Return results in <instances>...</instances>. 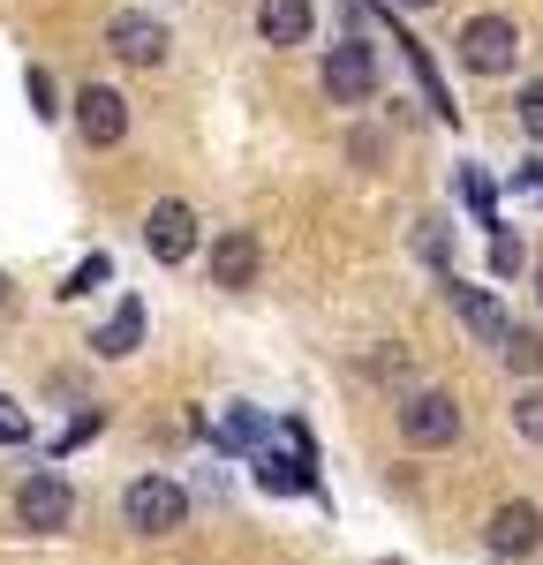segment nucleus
<instances>
[{
    "instance_id": "f257e3e1",
    "label": "nucleus",
    "mask_w": 543,
    "mask_h": 565,
    "mask_svg": "<svg viewBox=\"0 0 543 565\" xmlns=\"http://www.w3.org/2000/svg\"><path fill=\"white\" fill-rule=\"evenodd\" d=\"M121 521H129L136 535H174V527L189 521V490H181L174 476H136L129 490H121Z\"/></svg>"
},
{
    "instance_id": "f03ea898",
    "label": "nucleus",
    "mask_w": 543,
    "mask_h": 565,
    "mask_svg": "<svg viewBox=\"0 0 543 565\" xmlns=\"http://www.w3.org/2000/svg\"><path fill=\"white\" fill-rule=\"evenodd\" d=\"M453 45H460V68H468V76H505V68L521 61V31H513V15H468Z\"/></svg>"
},
{
    "instance_id": "7ed1b4c3",
    "label": "nucleus",
    "mask_w": 543,
    "mask_h": 565,
    "mask_svg": "<svg viewBox=\"0 0 543 565\" xmlns=\"http://www.w3.org/2000/svg\"><path fill=\"white\" fill-rule=\"evenodd\" d=\"M317 84H324V98H332V106H370V90H377V45H362V39L324 45Z\"/></svg>"
},
{
    "instance_id": "20e7f679",
    "label": "nucleus",
    "mask_w": 543,
    "mask_h": 565,
    "mask_svg": "<svg viewBox=\"0 0 543 565\" xmlns=\"http://www.w3.org/2000/svg\"><path fill=\"white\" fill-rule=\"evenodd\" d=\"M401 437L415 445V452H438V445H453L460 437V399L453 392H407L401 399Z\"/></svg>"
},
{
    "instance_id": "39448f33",
    "label": "nucleus",
    "mask_w": 543,
    "mask_h": 565,
    "mask_svg": "<svg viewBox=\"0 0 543 565\" xmlns=\"http://www.w3.org/2000/svg\"><path fill=\"white\" fill-rule=\"evenodd\" d=\"M68 521H76V490H68V476H23L15 482V527L61 535Z\"/></svg>"
},
{
    "instance_id": "423d86ee",
    "label": "nucleus",
    "mask_w": 543,
    "mask_h": 565,
    "mask_svg": "<svg viewBox=\"0 0 543 565\" xmlns=\"http://www.w3.org/2000/svg\"><path fill=\"white\" fill-rule=\"evenodd\" d=\"M106 45H114V61H129V68H159L167 61V23L159 15H143V8H121L114 23H106Z\"/></svg>"
},
{
    "instance_id": "0eeeda50",
    "label": "nucleus",
    "mask_w": 543,
    "mask_h": 565,
    "mask_svg": "<svg viewBox=\"0 0 543 565\" xmlns=\"http://www.w3.org/2000/svg\"><path fill=\"white\" fill-rule=\"evenodd\" d=\"M76 136H84L91 151L121 143V136H129V98H121L114 84H84L76 90Z\"/></svg>"
},
{
    "instance_id": "6e6552de",
    "label": "nucleus",
    "mask_w": 543,
    "mask_h": 565,
    "mask_svg": "<svg viewBox=\"0 0 543 565\" xmlns=\"http://www.w3.org/2000/svg\"><path fill=\"white\" fill-rule=\"evenodd\" d=\"M143 249L159 264H189V249H196V212H189L181 196H159V204L143 212Z\"/></svg>"
},
{
    "instance_id": "1a4fd4ad",
    "label": "nucleus",
    "mask_w": 543,
    "mask_h": 565,
    "mask_svg": "<svg viewBox=\"0 0 543 565\" xmlns=\"http://www.w3.org/2000/svg\"><path fill=\"white\" fill-rule=\"evenodd\" d=\"M257 271H265L257 234H249V226H226L220 242H212V287H226V295H249V287H257Z\"/></svg>"
},
{
    "instance_id": "9d476101",
    "label": "nucleus",
    "mask_w": 543,
    "mask_h": 565,
    "mask_svg": "<svg viewBox=\"0 0 543 565\" xmlns=\"http://www.w3.org/2000/svg\"><path fill=\"white\" fill-rule=\"evenodd\" d=\"M446 295H453V317L468 324L476 348H498V340L513 332V317H505V302H498L491 287H460V279H446Z\"/></svg>"
},
{
    "instance_id": "9b49d317",
    "label": "nucleus",
    "mask_w": 543,
    "mask_h": 565,
    "mask_svg": "<svg viewBox=\"0 0 543 565\" xmlns=\"http://www.w3.org/2000/svg\"><path fill=\"white\" fill-rule=\"evenodd\" d=\"M483 543H491L498 558H529V551L543 543V513L529 505V498H505L491 521H483Z\"/></svg>"
},
{
    "instance_id": "f8f14e48",
    "label": "nucleus",
    "mask_w": 543,
    "mask_h": 565,
    "mask_svg": "<svg viewBox=\"0 0 543 565\" xmlns=\"http://www.w3.org/2000/svg\"><path fill=\"white\" fill-rule=\"evenodd\" d=\"M317 8L310 0H257V39L265 45H310Z\"/></svg>"
},
{
    "instance_id": "ddd939ff",
    "label": "nucleus",
    "mask_w": 543,
    "mask_h": 565,
    "mask_svg": "<svg viewBox=\"0 0 543 565\" xmlns=\"http://www.w3.org/2000/svg\"><path fill=\"white\" fill-rule=\"evenodd\" d=\"M143 348V302H121L114 309V317H106V324H98V332H91V354H106V362H121V354H136Z\"/></svg>"
},
{
    "instance_id": "4468645a",
    "label": "nucleus",
    "mask_w": 543,
    "mask_h": 565,
    "mask_svg": "<svg viewBox=\"0 0 543 565\" xmlns=\"http://www.w3.org/2000/svg\"><path fill=\"white\" fill-rule=\"evenodd\" d=\"M498 354H505V370H521V377H543V332H529V324H513V332L498 340Z\"/></svg>"
},
{
    "instance_id": "2eb2a0df",
    "label": "nucleus",
    "mask_w": 543,
    "mask_h": 565,
    "mask_svg": "<svg viewBox=\"0 0 543 565\" xmlns=\"http://www.w3.org/2000/svg\"><path fill=\"white\" fill-rule=\"evenodd\" d=\"M106 279H114V257H106V249H91V257L61 279V302H84L91 287H106Z\"/></svg>"
},
{
    "instance_id": "dca6fc26",
    "label": "nucleus",
    "mask_w": 543,
    "mask_h": 565,
    "mask_svg": "<svg viewBox=\"0 0 543 565\" xmlns=\"http://www.w3.org/2000/svg\"><path fill=\"white\" fill-rule=\"evenodd\" d=\"M257 482H265V490H310V468L287 460V452H265V460H257Z\"/></svg>"
},
{
    "instance_id": "f3484780",
    "label": "nucleus",
    "mask_w": 543,
    "mask_h": 565,
    "mask_svg": "<svg viewBox=\"0 0 543 565\" xmlns=\"http://www.w3.org/2000/svg\"><path fill=\"white\" fill-rule=\"evenodd\" d=\"M23 90H31V114H39V121H53V114H61V84H53L45 68H23Z\"/></svg>"
},
{
    "instance_id": "a211bd4d",
    "label": "nucleus",
    "mask_w": 543,
    "mask_h": 565,
    "mask_svg": "<svg viewBox=\"0 0 543 565\" xmlns=\"http://www.w3.org/2000/svg\"><path fill=\"white\" fill-rule=\"evenodd\" d=\"M513 430L529 437V445H543V385H529L521 399H513Z\"/></svg>"
},
{
    "instance_id": "6ab92c4d",
    "label": "nucleus",
    "mask_w": 543,
    "mask_h": 565,
    "mask_svg": "<svg viewBox=\"0 0 543 565\" xmlns=\"http://www.w3.org/2000/svg\"><path fill=\"white\" fill-rule=\"evenodd\" d=\"M220 445H234V452H242V445H257V415H249V407H234V415L220 423Z\"/></svg>"
},
{
    "instance_id": "aec40b11",
    "label": "nucleus",
    "mask_w": 543,
    "mask_h": 565,
    "mask_svg": "<svg viewBox=\"0 0 543 565\" xmlns=\"http://www.w3.org/2000/svg\"><path fill=\"white\" fill-rule=\"evenodd\" d=\"M407 370H415V362H407V348H385V354H370V377H385V385H401Z\"/></svg>"
},
{
    "instance_id": "412c9836",
    "label": "nucleus",
    "mask_w": 543,
    "mask_h": 565,
    "mask_svg": "<svg viewBox=\"0 0 543 565\" xmlns=\"http://www.w3.org/2000/svg\"><path fill=\"white\" fill-rule=\"evenodd\" d=\"M23 437H31V423H23V407H15V399L0 392V445H23Z\"/></svg>"
},
{
    "instance_id": "4be33fe9",
    "label": "nucleus",
    "mask_w": 543,
    "mask_h": 565,
    "mask_svg": "<svg viewBox=\"0 0 543 565\" xmlns=\"http://www.w3.org/2000/svg\"><path fill=\"white\" fill-rule=\"evenodd\" d=\"M521 129H529V136L543 143V84H529V90H521Z\"/></svg>"
},
{
    "instance_id": "5701e85b",
    "label": "nucleus",
    "mask_w": 543,
    "mask_h": 565,
    "mask_svg": "<svg viewBox=\"0 0 543 565\" xmlns=\"http://www.w3.org/2000/svg\"><path fill=\"white\" fill-rule=\"evenodd\" d=\"M491 271H521V242L513 234H491Z\"/></svg>"
},
{
    "instance_id": "b1692460",
    "label": "nucleus",
    "mask_w": 543,
    "mask_h": 565,
    "mask_svg": "<svg viewBox=\"0 0 543 565\" xmlns=\"http://www.w3.org/2000/svg\"><path fill=\"white\" fill-rule=\"evenodd\" d=\"M348 151H355L362 167H377V159H385V136H370V129H355V136H348Z\"/></svg>"
},
{
    "instance_id": "393cba45",
    "label": "nucleus",
    "mask_w": 543,
    "mask_h": 565,
    "mask_svg": "<svg viewBox=\"0 0 543 565\" xmlns=\"http://www.w3.org/2000/svg\"><path fill=\"white\" fill-rule=\"evenodd\" d=\"M401 8H438V0H401Z\"/></svg>"
},
{
    "instance_id": "a878e982",
    "label": "nucleus",
    "mask_w": 543,
    "mask_h": 565,
    "mask_svg": "<svg viewBox=\"0 0 543 565\" xmlns=\"http://www.w3.org/2000/svg\"><path fill=\"white\" fill-rule=\"evenodd\" d=\"M536 302H543V271H536Z\"/></svg>"
}]
</instances>
